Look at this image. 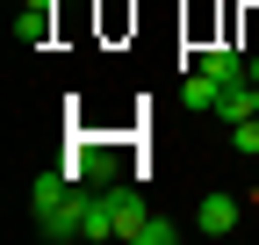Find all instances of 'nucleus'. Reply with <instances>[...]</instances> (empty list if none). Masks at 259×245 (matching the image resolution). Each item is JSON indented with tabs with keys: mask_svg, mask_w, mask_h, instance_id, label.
Instances as JSON below:
<instances>
[{
	"mask_svg": "<svg viewBox=\"0 0 259 245\" xmlns=\"http://www.w3.org/2000/svg\"><path fill=\"white\" fill-rule=\"evenodd\" d=\"M238 224H245V202L238 195H223V188L202 195V209H194V231H202V238H231Z\"/></svg>",
	"mask_w": 259,
	"mask_h": 245,
	"instance_id": "1",
	"label": "nucleus"
},
{
	"mask_svg": "<svg viewBox=\"0 0 259 245\" xmlns=\"http://www.w3.org/2000/svg\"><path fill=\"white\" fill-rule=\"evenodd\" d=\"M194 65H202L209 79H223V87H238V79H252V58H245L238 44H209V51H194Z\"/></svg>",
	"mask_w": 259,
	"mask_h": 245,
	"instance_id": "2",
	"label": "nucleus"
},
{
	"mask_svg": "<svg viewBox=\"0 0 259 245\" xmlns=\"http://www.w3.org/2000/svg\"><path fill=\"white\" fill-rule=\"evenodd\" d=\"M108 209H115V238L137 245V231H144V217H151L144 195H137V188H108Z\"/></svg>",
	"mask_w": 259,
	"mask_h": 245,
	"instance_id": "3",
	"label": "nucleus"
},
{
	"mask_svg": "<svg viewBox=\"0 0 259 245\" xmlns=\"http://www.w3.org/2000/svg\"><path fill=\"white\" fill-rule=\"evenodd\" d=\"M79 238H87V245L115 238V209H108V195H79Z\"/></svg>",
	"mask_w": 259,
	"mask_h": 245,
	"instance_id": "4",
	"label": "nucleus"
},
{
	"mask_svg": "<svg viewBox=\"0 0 259 245\" xmlns=\"http://www.w3.org/2000/svg\"><path fill=\"white\" fill-rule=\"evenodd\" d=\"M58 22V0H22V22H15V44H44Z\"/></svg>",
	"mask_w": 259,
	"mask_h": 245,
	"instance_id": "5",
	"label": "nucleus"
},
{
	"mask_svg": "<svg viewBox=\"0 0 259 245\" xmlns=\"http://www.w3.org/2000/svg\"><path fill=\"white\" fill-rule=\"evenodd\" d=\"M216 101H223V79H209L202 65H194V72H187V108H209V115H216Z\"/></svg>",
	"mask_w": 259,
	"mask_h": 245,
	"instance_id": "6",
	"label": "nucleus"
},
{
	"mask_svg": "<svg viewBox=\"0 0 259 245\" xmlns=\"http://www.w3.org/2000/svg\"><path fill=\"white\" fill-rule=\"evenodd\" d=\"M231 144H238V159H259V115L231 123Z\"/></svg>",
	"mask_w": 259,
	"mask_h": 245,
	"instance_id": "7",
	"label": "nucleus"
},
{
	"mask_svg": "<svg viewBox=\"0 0 259 245\" xmlns=\"http://www.w3.org/2000/svg\"><path fill=\"white\" fill-rule=\"evenodd\" d=\"M180 238V224H166V217H144V231H137V245H173Z\"/></svg>",
	"mask_w": 259,
	"mask_h": 245,
	"instance_id": "8",
	"label": "nucleus"
},
{
	"mask_svg": "<svg viewBox=\"0 0 259 245\" xmlns=\"http://www.w3.org/2000/svg\"><path fill=\"white\" fill-rule=\"evenodd\" d=\"M252 87H259V51H252Z\"/></svg>",
	"mask_w": 259,
	"mask_h": 245,
	"instance_id": "9",
	"label": "nucleus"
}]
</instances>
